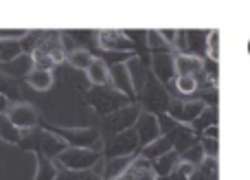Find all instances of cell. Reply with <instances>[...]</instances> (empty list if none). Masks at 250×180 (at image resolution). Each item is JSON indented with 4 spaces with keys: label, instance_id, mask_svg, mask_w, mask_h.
<instances>
[{
    "label": "cell",
    "instance_id": "6da1fadb",
    "mask_svg": "<svg viewBox=\"0 0 250 180\" xmlns=\"http://www.w3.org/2000/svg\"><path fill=\"white\" fill-rule=\"evenodd\" d=\"M20 145L26 147V150H35L40 152L42 156H60L62 152L66 150V141H62L60 136L55 134H48V132H42V130H35V132H29L26 136L20 138Z\"/></svg>",
    "mask_w": 250,
    "mask_h": 180
},
{
    "label": "cell",
    "instance_id": "2e32d148",
    "mask_svg": "<svg viewBox=\"0 0 250 180\" xmlns=\"http://www.w3.org/2000/svg\"><path fill=\"white\" fill-rule=\"evenodd\" d=\"M114 97H119V94H112L108 92V90H97V92H92V103H95V108L99 112H110V110H117L119 108V101H114Z\"/></svg>",
    "mask_w": 250,
    "mask_h": 180
},
{
    "label": "cell",
    "instance_id": "1f68e13d",
    "mask_svg": "<svg viewBox=\"0 0 250 180\" xmlns=\"http://www.w3.org/2000/svg\"><path fill=\"white\" fill-rule=\"evenodd\" d=\"M9 106H11V103H9V99H4L2 94H0V114H7Z\"/></svg>",
    "mask_w": 250,
    "mask_h": 180
},
{
    "label": "cell",
    "instance_id": "44dd1931",
    "mask_svg": "<svg viewBox=\"0 0 250 180\" xmlns=\"http://www.w3.org/2000/svg\"><path fill=\"white\" fill-rule=\"evenodd\" d=\"M0 136L7 143H20V130L13 128V123L7 119V114H0Z\"/></svg>",
    "mask_w": 250,
    "mask_h": 180
},
{
    "label": "cell",
    "instance_id": "7402d4cb",
    "mask_svg": "<svg viewBox=\"0 0 250 180\" xmlns=\"http://www.w3.org/2000/svg\"><path fill=\"white\" fill-rule=\"evenodd\" d=\"M147 106H149V108L158 106L160 110H165V108H167V94H165V90L160 86H156V84L147 88Z\"/></svg>",
    "mask_w": 250,
    "mask_h": 180
},
{
    "label": "cell",
    "instance_id": "9c48e42d",
    "mask_svg": "<svg viewBox=\"0 0 250 180\" xmlns=\"http://www.w3.org/2000/svg\"><path fill=\"white\" fill-rule=\"evenodd\" d=\"M33 70V60H31V53H22L16 60L11 62H2L0 64V73L9 75V77H26V75Z\"/></svg>",
    "mask_w": 250,
    "mask_h": 180
},
{
    "label": "cell",
    "instance_id": "4dcf8cb0",
    "mask_svg": "<svg viewBox=\"0 0 250 180\" xmlns=\"http://www.w3.org/2000/svg\"><path fill=\"white\" fill-rule=\"evenodd\" d=\"M204 136L207 138H217V125H208V128H204Z\"/></svg>",
    "mask_w": 250,
    "mask_h": 180
},
{
    "label": "cell",
    "instance_id": "f1b7e54d",
    "mask_svg": "<svg viewBox=\"0 0 250 180\" xmlns=\"http://www.w3.org/2000/svg\"><path fill=\"white\" fill-rule=\"evenodd\" d=\"M176 165V154H167V156H160L158 163H156V174H169L171 167Z\"/></svg>",
    "mask_w": 250,
    "mask_h": 180
},
{
    "label": "cell",
    "instance_id": "ffe728a7",
    "mask_svg": "<svg viewBox=\"0 0 250 180\" xmlns=\"http://www.w3.org/2000/svg\"><path fill=\"white\" fill-rule=\"evenodd\" d=\"M173 147V143H171V138H158V141H154V143H149V145L145 147V156L147 158H160V156H165L169 150Z\"/></svg>",
    "mask_w": 250,
    "mask_h": 180
},
{
    "label": "cell",
    "instance_id": "8992f818",
    "mask_svg": "<svg viewBox=\"0 0 250 180\" xmlns=\"http://www.w3.org/2000/svg\"><path fill=\"white\" fill-rule=\"evenodd\" d=\"M138 145V134L136 130H125L121 134H114V138L108 145V154L112 158H119V156H129Z\"/></svg>",
    "mask_w": 250,
    "mask_h": 180
},
{
    "label": "cell",
    "instance_id": "5bb4252c",
    "mask_svg": "<svg viewBox=\"0 0 250 180\" xmlns=\"http://www.w3.org/2000/svg\"><path fill=\"white\" fill-rule=\"evenodd\" d=\"M110 79L114 82V86L123 92L132 94V77H129V68L125 64H117L112 70H110Z\"/></svg>",
    "mask_w": 250,
    "mask_h": 180
},
{
    "label": "cell",
    "instance_id": "7a4b0ae2",
    "mask_svg": "<svg viewBox=\"0 0 250 180\" xmlns=\"http://www.w3.org/2000/svg\"><path fill=\"white\" fill-rule=\"evenodd\" d=\"M99 160V154L86 147H66L60 154V163L70 172H88Z\"/></svg>",
    "mask_w": 250,
    "mask_h": 180
},
{
    "label": "cell",
    "instance_id": "f546056e",
    "mask_svg": "<svg viewBox=\"0 0 250 180\" xmlns=\"http://www.w3.org/2000/svg\"><path fill=\"white\" fill-rule=\"evenodd\" d=\"M202 150L207 152V158H217V138H202Z\"/></svg>",
    "mask_w": 250,
    "mask_h": 180
},
{
    "label": "cell",
    "instance_id": "4316f807",
    "mask_svg": "<svg viewBox=\"0 0 250 180\" xmlns=\"http://www.w3.org/2000/svg\"><path fill=\"white\" fill-rule=\"evenodd\" d=\"M176 88L182 94H193L198 90V79L195 77H176Z\"/></svg>",
    "mask_w": 250,
    "mask_h": 180
},
{
    "label": "cell",
    "instance_id": "ba28073f",
    "mask_svg": "<svg viewBox=\"0 0 250 180\" xmlns=\"http://www.w3.org/2000/svg\"><path fill=\"white\" fill-rule=\"evenodd\" d=\"M53 132L60 134L62 141L66 143H73L75 147H90L95 145V141L99 138V134L95 130H53Z\"/></svg>",
    "mask_w": 250,
    "mask_h": 180
},
{
    "label": "cell",
    "instance_id": "8fae6325",
    "mask_svg": "<svg viewBox=\"0 0 250 180\" xmlns=\"http://www.w3.org/2000/svg\"><path fill=\"white\" fill-rule=\"evenodd\" d=\"M97 38H99L101 48H105V51H127V48H132V42L121 31H101Z\"/></svg>",
    "mask_w": 250,
    "mask_h": 180
},
{
    "label": "cell",
    "instance_id": "484cf974",
    "mask_svg": "<svg viewBox=\"0 0 250 180\" xmlns=\"http://www.w3.org/2000/svg\"><path fill=\"white\" fill-rule=\"evenodd\" d=\"M207 53L213 62L220 60V31H211L208 33V42H207Z\"/></svg>",
    "mask_w": 250,
    "mask_h": 180
},
{
    "label": "cell",
    "instance_id": "4fadbf2b",
    "mask_svg": "<svg viewBox=\"0 0 250 180\" xmlns=\"http://www.w3.org/2000/svg\"><path fill=\"white\" fill-rule=\"evenodd\" d=\"M86 75H88V82L92 84V86H105V84L110 82V68L108 64H105L104 60H92V64L86 68Z\"/></svg>",
    "mask_w": 250,
    "mask_h": 180
},
{
    "label": "cell",
    "instance_id": "d6986e66",
    "mask_svg": "<svg viewBox=\"0 0 250 180\" xmlns=\"http://www.w3.org/2000/svg\"><path fill=\"white\" fill-rule=\"evenodd\" d=\"M0 94L4 99H11V101H18L20 99V88H18V82L9 75L0 73Z\"/></svg>",
    "mask_w": 250,
    "mask_h": 180
},
{
    "label": "cell",
    "instance_id": "277c9868",
    "mask_svg": "<svg viewBox=\"0 0 250 180\" xmlns=\"http://www.w3.org/2000/svg\"><path fill=\"white\" fill-rule=\"evenodd\" d=\"M169 116L178 121V123H191V121H198L200 114L204 112V103L202 101H171L167 106Z\"/></svg>",
    "mask_w": 250,
    "mask_h": 180
},
{
    "label": "cell",
    "instance_id": "30bf717a",
    "mask_svg": "<svg viewBox=\"0 0 250 180\" xmlns=\"http://www.w3.org/2000/svg\"><path fill=\"white\" fill-rule=\"evenodd\" d=\"M204 68L202 60L198 55H178L173 60V70L178 73V77H195L198 79V73Z\"/></svg>",
    "mask_w": 250,
    "mask_h": 180
},
{
    "label": "cell",
    "instance_id": "603a6c76",
    "mask_svg": "<svg viewBox=\"0 0 250 180\" xmlns=\"http://www.w3.org/2000/svg\"><path fill=\"white\" fill-rule=\"evenodd\" d=\"M55 176H57L55 165L46 156L38 154V176H35V180H55Z\"/></svg>",
    "mask_w": 250,
    "mask_h": 180
},
{
    "label": "cell",
    "instance_id": "cb8c5ba5",
    "mask_svg": "<svg viewBox=\"0 0 250 180\" xmlns=\"http://www.w3.org/2000/svg\"><path fill=\"white\" fill-rule=\"evenodd\" d=\"M129 167V158L127 156H119V158H110L108 167H105V178H119L121 174H125V169Z\"/></svg>",
    "mask_w": 250,
    "mask_h": 180
},
{
    "label": "cell",
    "instance_id": "ac0fdd59",
    "mask_svg": "<svg viewBox=\"0 0 250 180\" xmlns=\"http://www.w3.org/2000/svg\"><path fill=\"white\" fill-rule=\"evenodd\" d=\"M92 53L90 51H86V48H75V51H70L68 53V64L73 66V68H77V70H86L88 66L92 64Z\"/></svg>",
    "mask_w": 250,
    "mask_h": 180
},
{
    "label": "cell",
    "instance_id": "e0dca14e",
    "mask_svg": "<svg viewBox=\"0 0 250 180\" xmlns=\"http://www.w3.org/2000/svg\"><path fill=\"white\" fill-rule=\"evenodd\" d=\"M127 174L132 176V180H156V172L145 158L136 160L127 167Z\"/></svg>",
    "mask_w": 250,
    "mask_h": 180
},
{
    "label": "cell",
    "instance_id": "d4e9b609",
    "mask_svg": "<svg viewBox=\"0 0 250 180\" xmlns=\"http://www.w3.org/2000/svg\"><path fill=\"white\" fill-rule=\"evenodd\" d=\"M200 180H217V160L215 158H207L200 163V172H198Z\"/></svg>",
    "mask_w": 250,
    "mask_h": 180
},
{
    "label": "cell",
    "instance_id": "3957f363",
    "mask_svg": "<svg viewBox=\"0 0 250 180\" xmlns=\"http://www.w3.org/2000/svg\"><path fill=\"white\" fill-rule=\"evenodd\" d=\"M7 119L13 123V128H18V130H31L35 123H38V110H35L31 103L18 101V103H11V106H9Z\"/></svg>",
    "mask_w": 250,
    "mask_h": 180
},
{
    "label": "cell",
    "instance_id": "52a82bcc",
    "mask_svg": "<svg viewBox=\"0 0 250 180\" xmlns=\"http://www.w3.org/2000/svg\"><path fill=\"white\" fill-rule=\"evenodd\" d=\"M136 116H138L136 108H123V110H117L114 114H110L108 119H105V130L112 132V134H121L134 123V121H136Z\"/></svg>",
    "mask_w": 250,
    "mask_h": 180
},
{
    "label": "cell",
    "instance_id": "5b68a950",
    "mask_svg": "<svg viewBox=\"0 0 250 180\" xmlns=\"http://www.w3.org/2000/svg\"><path fill=\"white\" fill-rule=\"evenodd\" d=\"M33 51H42L46 53L48 57H51L55 64H60L62 60H64V40H62L60 33H44L38 38V42H35ZM31 51V53H33Z\"/></svg>",
    "mask_w": 250,
    "mask_h": 180
},
{
    "label": "cell",
    "instance_id": "83f0119b",
    "mask_svg": "<svg viewBox=\"0 0 250 180\" xmlns=\"http://www.w3.org/2000/svg\"><path fill=\"white\" fill-rule=\"evenodd\" d=\"M55 180H99L95 176V174H90V172H62V174H57V178Z\"/></svg>",
    "mask_w": 250,
    "mask_h": 180
},
{
    "label": "cell",
    "instance_id": "9a60e30c",
    "mask_svg": "<svg viewBox=\"0 0 250 180\" xmlns=\"http://www.w3.org/2000/svg\"><path fill=\"white\" fill-rule=\"evenodd\" d=\"M26 82H29V86L35 88V90H48L53 86V73L51 70L33 68L29 75H26Z\"/></svg>",
    "mask_w": 250,
    "mask_h": 180
},
{
    "label": "cell",
    "instance_id": "7c38bea8",
    "mask_svg": "<svg viewBox=\"0 0 250 180\" xmlns=\"http://www.w3.org/2000/svg\"><path fill=\"white\" fill-rule=\"evenodd\" d=\"M136 134H138V141H141L143 145L154 143L156 136H158V123H156L154 116H151V114H143L141 119H138Z\"/></svg>",
    "mask_w": 250,
    "mask_h": 180
}]
</instances>
